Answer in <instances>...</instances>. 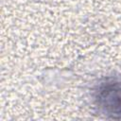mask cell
I'll list each match as a JSON object with an SVG mask.
<instances>
[{"mask_svg":"<svg viewBox=\"0 0 121 121\" xmlns=\"http://www.w3.org/2000/svg\"><path fill=\"white\" fill-rule=\"evenodd\" d=\"M95 100L103 113L113 119H121V81L101 83L95 91Z\"/></svg>","mask_w":121,"mask_h":121,"instance_id":"6da1fadb","label":"cell"}]
</instances>
